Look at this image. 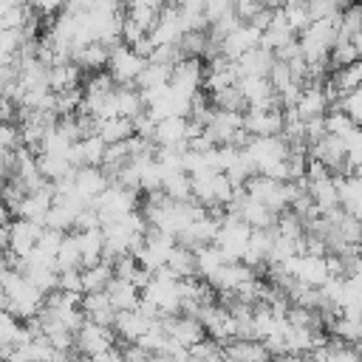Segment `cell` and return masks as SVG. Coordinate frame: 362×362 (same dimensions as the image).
<instances>
[{
  "instance_id": "1",
  "label": "cell",
  "mask_w": 362,
  "mask_h": 362,
  "mask_svg": "<svg viewBox=\"0 0 362 362\" xmlns=\"http://www.w3.org/2000/svg\"><path fill=\"white\" fill-rule=\"evenodd\" d=\"M144 65H147V59L136 57L127 45H116L110 51V59H107L105 71H107V76L113 79L116 88H136V79L144 71Z\"/></svg>"
},
{
  "instance_id": "2",
  "label": "cell",
  "mask_w": 362,
  "mask_h": 362,
  "mask_svg": "<svg viewBox=\"0 0 362 362\" xmlns=\"http://www.w3.org/2000/svg\"><path fill=\"white\" fill-rule=\"evenodd\" d=\"M116 348V334L113 328H102V325H93V322H82V328L76 331V351L82 356H99L105 351Z\"/></svg>"
},
{
  "instance_id": "3",
  "label": "cell",
  "mask_w": 362,
  "mask_h": 362,
  "mask_svg": "<svg viewBox=\"0 0 362 362\" xmlns=\"http://www.w3.org/2000/svg\"><path fill=\"white\" fill-rule=\"evenodd\" d=\"M257 45H260V31L243 23V25H238L229 37L221 40L218 54H221L223 59H229V62H238L246 51H252V48H257Z\"/></svg>"
},
{
  "instance_id": "4",
  "label": "cell",
  "mask_w": 362,
  "mask_h": 362,
  "mask_svg": "<svg viewBox=\"0 0 362 362\" xmlns=\"http://www.w3.org/2000/svg\"><path fill=\"white\" fill-rule=\"evenodd\" d=\"M243 130L252 139H272L283 136V110H246Z\"/></svg>"
},
{
  "instance_id": "5",
  "label": "cell",
  "mask_w": 362,
  "mask_h": 362,
  "mask_svg": "<svg viewBox=\"0 0 362 362\" xmlns=\"http://www.w3.org/2000/svg\"><path fill=\"white\" fill-rule=\"evenodd\" d=\"M40 232H42V226H40V223L20 221V218H17V221H11V223H8V255H11V257L25 260V257L34 252Z\"/></svg>"
},
{
  "instance_id": "6",
  "label": "cell",
  "mask_w": 362,
  "mask_h": 362,
  "mask_svg": "<svg viewBox=\"0 0 362 362\" xmlns=\"http://www.w3.org/2000/svg\"><path fill=\"white\" fill-rule=\"evenodd\" d=\"M246 280H255V272L249 269V266H243V263H223L218 272H212L204 283L212 288V291H218V294H223V291H235L240 283H246Z\"/></svg>"
},
{
  "instance_id": "7",
  "label": "cell",
  "mask_w": 362,
  "mask_h": 362,
  "mask_svg": "<svg viewBox=\"0 0 362 362\" xmlns=\"http://www.w3.org/2000/svg\"><path fill=\"white\" fill-rule=\"evenodd\" d=\"M243 127V113H226V110H212L209 124L204 127L206 136L215 141V147H223L232 141V136Z\"/></svg>"
},
{
  "instance_id": "8",
  "label": "cell",
  "mask_w": 362,
  "mask_h": 362,
  "mask_svg": "<svg viewBox=\"0 0 362 362\" xmlns=\"http://www.w3.org/2000/svg\"><path fill=\"white\" fill-rule=\"evenodd\" d=\"M79 308H82V314H85L88 322L102 325V328H113L116 314H119V311L110 305V300H107L105 291H99V294H82Z\"/></svg>"
},
{
  "instance_id": "9",
  "label": "cell",
  "mask_w": 362,
  "mask_h": 362,
  "mask_svg": "<svg viewBox=\"0 0 362 362\" xmlns=\"http://www.w3.org/2000/svg\"><path fill=\"white\" fill-rule=\"evenodd\" d=\"M107 59H110V48H105L102 42H88V45L71 48V62L79 71H88V74L105 71L107 68Z\"/></svg>"
},
{
  "instance_id": "10",
  "label": "cell",
  "mask_w": 362,
  "mask_h": 362,
  "mask_svg": "<svg viewBox=\"0 0 362 362\" xmlns=\"http://www.w3.org/2000/svg\"><path fill=\"white\" fill-rule=\"evenodd\" d=\"M150 325H153V320H147L139 308L136 311H119L116 322H113V334L119 339H124L127 345H133V342H139L150 331Z\"/></svg>"
},
{
  "instance_id": "11",
  "label": "cell",
  "mask_w": 362,
  "mask_h": 362,
  "mask_svg": "<svg viewBox=\"0 0 362 362\" xmlns=\"http://www.w3.org/2000/svg\"><path fill=\"white\" fill-rule=\"evenodd\" d=\"M156 147H184L187 144V116H167L156 122L153 130Z\"/></svg>"
},
{
  "instance_id": "12",
  "label": "cell",
  "mask_w": 362,
  "mask_h": 362,
  "mask_svg": "<svg viewBox=\"0 0 362 362\" xmlns=\"http://www.w3.org/2000/svg\"><path fill=\"white\" fill-rule=\"evenodd\" d=\"M308 156L314 158V161H320L328 173H334L342 161H345V141L339 139V136H322L317 144H311L308 147Z\"/></svg>"
},
{
  "instance_id": "13",
  "label": "cell",
  "mask_w": 362,
  "mask_h": 362,
  "mask_svg": "<svg viewBox=\"0 0 362 362\" xmlns=\"http://www.w3.org/2000/svg\"><path fill=\"white\" fill-rule=\"evenodd\" d=\"M223 362H272L269 351L257 339H232L221 348Z\"/></svg>"
},
{
  "instance_id": "14",
  "label": "cell",
  "mask_w": 362,
  "mask_h": 362,
  "mask_svg": "<svg viewBox=\"0 0 362 362\" xmlns=\"http://www.w3.org/2000/svg\"><path fill=\"white\" fill-rule=\"evenodd\" d=\"M74 184H76V192H79L88 204H93V198H99V195L110 187V181L105 178L102 167H79V170L74 173Z\"/></svg>"
},
{
  "instance_id": "15",
  "label": "cell",
  "mask_w": 362,
  "mask_h": 362,
  "mask_svg": "<svg viewBox=\"0 0 362 362\" xmlns=\"http://www.w3.org/2000/svg\"><path fill=\"white\" fill-rule=\"evenodd\" d=\"M294 110H297V116H300L303 122L317 119V116H325V113H328V102H325V96H322V85H305V88L300 90V99H297Z\"/></svg>"
},
{
  "instance_id": "16",
  "label": "cell",
  "mask_w": 362,
  "mask_h": 362,
  "mask_svg": "<svg viewBox=\"0 0 362 362\" xmlns=\"http://www.w3.org/2000/svg\"><path fill=\"white\" fill-rule=\"evenodd\" d=\"M105 294H107V300L116 311H136L139 303H141V291L130 280H116L113 277L110 286L105 288Z\"/></svg>"
},
{
  "instance_id": "17",
  "label": "cell",
  "mask_w": 362,
  "mask_h": 362,
  "mask_svg": "<svg viewBox=\"0 0 362 362\" xmlns=\"http://www.w3.org/2000/svg\"><path fill=\"white\" fill-rule=\"evenodd\" d=\"M272 62H274V54H269V51H263V48H252V51H246V54L235 62L238 79H243V76H263V79H266Z\"/></svg>"
},
{
  "instance_id": "18",
  "label": "cell",
  "mask_w": 362,
  "mask_h": 362,
  "mask_svg": "<svg viewBox=\"0 0 362 362\" xmlns=\"http://www.w3.org/2000/svg\"><path fill=\"white\" fill-rule=\"evenodd\" d=\"M238 218H240V221H243L249 229H272V226L277 223V215H274V212H269L263 204L252 201L249 195H246V201L240 204Z\"/></svg>"
},
{
  "instance_id": "19",
  "label": "cell",
  "mask_w": 362,
  "mask_h": 362,
  "mask_svg": "<svg viewBox=\"0 0 362 362\" xmlns=\"http://www.w3.org/2000/svg\"><path fill=\"white\" fill-rule=\"evenodd\" d=\"M79 88V68L74 62H59L48 68V90L51 93H65Z\"/></svg>"
},
{
  "instance_id": "20",
  "label": "cell",
  "mask_w": 362,
  "mask_h": 362,
  "mask_svg": "<svg viewBox=\"0 0 362 362\" xmlns=\"http://www.w3.org/2000/svg\"><path fill=\"white\" fill-rule=\"evenodd\" d=\"M37 170H40V175H42L48 184H54V181L68 178V175L76 173V170L71 167L68 156H51V153H40V156H37Z\"/></svg>"
},
{
  "instance_id": "21",
  "label": "cell",
  "mask_w": 362,
  "mask_h": 362,
  "mask_svg": "<svg viewBox=\"0 0 362 362\" xmlns=\"http://www.w3.org/2000/svg\"><path fill=\"white\" fill-rule=\"evenodd\" d=\"M57 272H74V269H82V252H79V235L76 232H68L57 249Z\"/></svg>"
},
{
  "instance_id": "22",
  "label": "cell",
  "mask_w": 362,
  "mask_h": 362,
  "mask_svg": "<svg viewBox=\"0 0 362 362\" xmlns=\"http://www.w3.org/2000/svg\"><path fill=\"white\" fill-rule=\"evenodd\" d=\"M308 195H311V201H314L320 215H328V212L339 209V192H337L334 178L320 181V184H308Z\"/></svg>"
},
{
  "instance_id": "23",
  "label": "cell",
  "mask_w": 362,
  "mask_h": 362,
  "mask_svg": "<svg viewBox=\"0 0 362 362\" xmlns=\"http://www.w3.org/2000/svg\"><path fill=\"white\" fill-rule=\"evenodd\" d=\"M79 274H82V294H99V291H105V288L110 286V280H113V266L105 263V260H99L96 266L82 269Z\"/></svg>"
},
{
  "instance_id": "24",
  "label": "cell",
  "mask_w": 362,
  "mask_h": 362,
  "mask_svg": "<svg viewBox=\"0 0 362 362\" xmlns=\"http://www.w3.org/2000/svg\"><path fill=\"white\" fill-rule=\"evenodd\" d=\"M113 105H116L119 119H136L139 113H144V102H141L139 88H116L113 90Z\"/></svg>"
},
{
  "instance_id": "25",
  "label": "cell",
  "mask_w": 362,
  "mask_h": 362,
  "mask_svg": "<svg viewBox=\"0 0 362 362\" xmlns=\"http://www.w3.org/2000/svg\"><path fill=\"white\" fill-rule=\"evenodd\" d=\"M161 192L175 204H192V184L187 173H170L161 181Z\"/></svg>"
},
{
  "instance_id": "26",
  "label": "cell",
  "mask_w": 362,
  "mask_h": 362,
  "mask_svg": "<svg viewBox=\"0 0 362 362\" xmlns=\"http://www.w3.org/2000/svg\"><path fill=\"white\" fill-rule=\"evenodd\" d=\"M167 269L175 280H189V277H198L195 274V252L184 249V246H175L167 257Z\"/></svg>"
},
{
  "instance_id": "27",
  "label": "cell",
  "mask_w": 362,
  "mask_h": 362,
  "mask_svg": "<svg viewBox=\"0 0 362 362\" xmlns=\"http://www.w3.org/2000/svg\"><path fill=\"white\" fill-rule=\"evenodd\" d=\"M170 76H173V68H170V65L147 62V65H144V71H141V74H139V79H136V88H139V90L167 88V85H170Z\"/></svg>"
},
{
  "instance_id": "28",
  "label": "cell",
  "mask_w": 362,
  "mask_h": 362,
  "mask_svg": "<svg viewBox=\"0 0 362 362\" xmlns=\"http://www.w3.org/2000/svg\"><path fill=\"white\" fill-rule=\"evenodd\" d=\"M96 136H99L105 144L127 141V139H133V122H130V119H102Z\"/></svg>"
},
{
  "instance_id": "29",
  "label": "cell",
  "mask_w": 362,
  "mask_h": 362,
  "mask_svg": "<svg viewBox=\"0 0 362 362\" xmlns=\"http://www.w3.org/2000/svg\"><path fill=\"white\" fill-rule=\"evenodd\" d=\"M209 105H212L215 110H226V113H246V99H243V93L238 90V85L212 93V96H209Z\"/></svg>"
},
{
  "instance_id": "30",
  "label": "cell",
  "mask_w": 362,
  "mask_h": 362,
  "mask_svg": "<svg viewBox=\"0 0 362 362\" xmlns=\"http://www.w3.org/2000/svg\"><path fill=\"white\" fill-rule=\"evenodd\" d=\"M221 266H223V255H221V249L215 243H209V246L195 252V274H198V280H206Z\"/></svg>"
},
{
  "instance_id": "31",
  "label": "cell",
  "mask_w": 362,
  "mask_h": 362,
  "mask_svg": "<svg viewBox=\"0 0 362 362\" xmlns=\"http://www.w3.org/2000/svg\"><path fill=\"white\" fill-rule=\"evenodd\" d=\"M76 215H79V212L71 209V206L51 204V209H48V215H45V229H54V232L68 235V232H74V218H76Z\"/></svg>"
},
{
  "instance_id": "32",
  "label": "cell",
  "mask_w": 362,
  "mask_h": 362,
  "mask_svg": "<svg viewBox=\"0 0 362 362\" xmlns=\"http://www.w3.org/2000/svg\"><path fill=\"white\" fill-rule=\"evenodd\" d=\"M280 11H283V17H286V23H288V28H291L294 34H300V31H305V28L311 25V17H308V8H305L303 0L283 3Z\"/></svg>"
},
{
  "instance_id": "33",
  "label": "cell",
  "mask_w": 362,
  "mask_h": 362,
  "mask_svg": "<svg viewBox=\"0 0 362 362\" xmlns=\"http://www.w3.org/2000/svg\"><path fill=\"white\" fill-rule=\"evenodd\" d=\"M362 31V3H354V6H342V14H339V34L342 37H354Z\"/></svg>"
},
{
  "instance_id": "34",
  "label": "cell",
  "mask_w": 362,
  "mask_h": 362,
  "mask_svg": "<svg viewBox=\"0 0 362 362\" xmlns=\"http://www.w3.org/2000/svg\"><path fill=\"white\" fill-rule=\"evenodd\" d=\"M356 130V124L342 113V110H328L325 113V133L328 136H339L342 141Z\"/></svg>"
},
{
  "instance_id": "35",
  "label": "cell",
  "mask_w": 362,
  "mask_h": 362,
  "mask_svg": "<svg viewBox=\"0 0 362 362\" xmlns=\"http://www.w3.org/2000/svg\"><path fill=\"white\" fill-rule=\"evenodd\" d=\"M331 110H342L356 127H362V85L356 88V90H351L348 96H342L339 99V105L337 107H331Z\"/></svg>"
},
{
  "instance_id": "36",
  "label": "cell",
  "mask_w": 362,
  "mask_h": 362,
  "mask_svg": "<svg viewBox=\"0 0 362 362\" xmlns=\"http://www.w3.org/2000/svg\"><path fill=\"white\" fill-rule=\"evenodd\" d=\"M328 362H362V356L356 354L354 345H348L337 337H328Z\"/></svg>"
},
{
  "instance_id": "37",
  "label": "cell",
  "mask_w": 362,
  "mask_h": 362,
  "mask_svg": "<svg viewBox=\"0 0 362 362\" xmlns=\"http://www.w3.org/2000/svg\"><path fill=\"white\" fill-rule=\"evenodd\" d=\"M305 8H308L311 23H317V20H331V17H337V14L342 11V6H339V3H331V0H308Z\"/></svg>"
},
{
  "instance_id": "38",
  "label": "cell",
  "mask_w": 362,
  "mask_h": 362,
  "mask_svg": "<svg viewBox=\"0 0 362 362\" xmlns=\"http://www.w3.org/2000/svg\"><path fill=\"white\" fill-rule=\"evenodd\" d=\"M269 85L274 88V93H280L283 88H288V85H294L291 82V71H288V62H280V59H274L272 62V68H269Z\"/></svg>"
},
{
  "instance_id": "39",
  "label": "cell",
  "mask_w": 362,
  "mask_h": 362,
  "mask_svg": "<svg viewBox=\"0 0 362 362\" xmlns=\"http://www.w3.org/2000/svg\"><path fill=\"white\" fill-rule=\"evenodd\" d=\"M23 147V139H20V127L17 122H0V150H20Z\"/></svg>"
},
{
  "instance_id": "40",
  "label": "cell",
  "mask_w": 362,
  "mask_h": 362,
  "mask_svg": "<svg viewBox=\"0 0 362 362\" xmlns=\"http://www.w3.org/2000/svg\"><path fill=\"white\" fill-rule=\"evenodd\" d=\"M110 266H113V277H116V280H133V274H136V269H139V260H136L133 255H119Z\"/></svg>"
},
{
  "instance_id": "41",
  "label": "cell",
  "mask_w": 362,
  "mask_h": 362,
  "mask_svg": "<svg viewBox=\"0 0 362 362\" xmlns=\"http://www.w3.org/2000/svg\"><path fill=\"white\" fill-rule=\"evenodd\" d=\"M232 11H235V3H229V0H209V3H204V17H206L209 25L218 23L221 17L232 14Z\"/></svg>"
},
{
  "instance_id": "42",
  "label": "cell",
  "mask_w": 362,
  "mask_h": 362,
  "mask_svg": "<svg viewBox=\"0 0 362 362\" xmlns=\"http://www.w3.org/2000/svg\"><path fill=\"white\" fill-rule=\"evenodd\" d=\"M82 269H74V272H59V280H57V291H65V294H82Z\"/></svg>"
},
{
  "instance_id": "43",
  "label": "cell",
  "mask_w": 362,
  "mask_h": 362,
  "mask_svg": "<svg viewBox=\"0 0 362 362\" xmlns=\"http://www.w3.org/2000/svg\"><path fill=\"white\" fill-rule=\"evenodd\" d=\"M263 8H266V3H257V0H240V3H235V14H238L240 23H252Z\"/></svg>"
},
{
  "instance_id": "44",
  "label": "cell",
  "mask_w": 362,
  "mask_h": 362,
  "mask_svg": "<svg viewBox=\"0 0 362 362\" xmlns=\"http://www.w3.org/2000/svg\"><path fill=\"white\" fill-rule=\"evenodd\" d=\"M11 223V212H8V206L0 201V229H6Z\"/></svg>"
},
{
  "instance_id": "45",
  "label": "cell",
  "mask_w": 362,
  "mask_h": 362,
  "mask_svg": "<svg viewBox=\"0 0 362 362\" xmlns=\"http://www.w3.org/2000/svg\"><path fill=\"white\" fill-rule=\"evenodd\" d=\"M354 348H356V354H359V356H362V337H359V339H356V342H354Z\"/></svg>"
}]
</instances>
